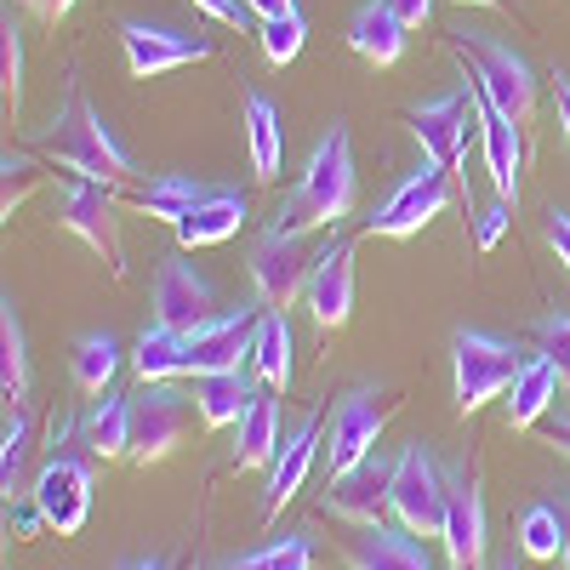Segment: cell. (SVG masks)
<instances>
[{"label": "cell", "mask_w": 570, "mask_h": 570, "mask_svg": "<svg viewBox=\"0 0 570 570\" xmlns=\"http://www.w3.org/2000/svg\"><path fill=\"white\" fill-rule=\"evenodd\" d=\"M559 548H564V519H559V508L531 502L525 513H519V553L548 564V559H559Z\"/></svg>", "instance_id": "cell-35"}, {"label": "cell", "mask_w": 570, "mask_h": 570, "mask_svg": "<svg viewBox=\"0 0 570 570\" xmlns=\"http://www.w3.org/2000/svg\"><path fill=\"white\" fill-rule=\"evenodd\" d=\"M23 7H29L40 23H58V18H69V12H75V0H23Z\"/></svg>", "instance_id": "cell-45"}, {"label": "cell", "mask_w": 570, "mask_h": 570, "mask_svg": "<svg viewBox=\"0 0 570 570\" xmlns=\"http://www.w3.org/2000/svg\"><path fill=\"white\" fill-rule=\"evenodd\" d=\"M131 371H137V383H171V376H188V337L155 320L131 348Z\"/></svg>", "instance_id": "cell-26"}, {"label": "cell", "mask_w": 570, "mask_h": 570, "mask_svg": "<svg viewBox=\"0 0 570 570\" xmlns=\"http://www.w3.org/2000/svg\"><path fill=\"white\" fill-rule=\"evenodd\" d=\"M0 91H7V115H18V104H23V29L12 12L0 18Z\"/></svg>", "instance_id": "cell-37"}, {"label": "cell", "mask_w": 570, "mask_h": 570, "mask_svg": "<svg viewBox=\"0 0 570 570\" xmlns=\"http://www.w3.org/2000/svg\"><path fill=\"white\" fill-rule=\"evenodd\" d=\"M451 371H456V411L473 416L513 389V376L525 371V354L502 337H491V331H456L451 337Z\"/></svg>", "instance_id": "cell-3"}, {"label": "cell", "mask_w": 570, "mask_h": 570, "mask_svg": "<svg viewBox=\"0 0 570 570\" xmlns=\"http://www.w3.org/2000/svg\"><path fill=\"white\" fill-rule=\"evenodd\" d=\"M240 223H246V195H234V188H212V195L195 212H183L171 228H177L183 252H200V246H223L228 234H240Z\"/></svg>", "instance_id": "cell-19"}, {"label": "cell", "mask_w": 570, "mask_h": 570, "mask_svg": "<svg viewBox=\"0 0 570 570\" xmlns=\"http://www.w3.org/2000/svg\"><path fill=\"white\" fill-rule=\"evenodd\" d=\"M553 104H559V131L570 142V75H553Z\"/></svg>", "instance_id": "cell-47"}, {"label": "cell", "mask_w": 570, "mask_h": 570, "mask_svg": "<svg viewBox=\"0 0 570 570\" xmlns=\"http://www.w3.org/2000/svg\"><path fill=\"white\" fill-rule=\"evenodd\" d=\"M246 12H257V23H263V18H292L303 7H297V0H246Z\"/></svg>", "instance_id": "cell-46"}, {"label": "cell", "mask_w": 570, "mask_h": 570, "mask_svg": "<svg viewBox=\"0 0 570 570\" xmlns=\"http://www.w3.org/2000/svg\"><path fill=\"white\" fill-rule=\"evenodd\" d=\"M559 371H553V360H542V354H531L525 360V371L513 376V389H508V428H537L542 416H548V405L559 400Z\"/></svg>", "instance_id": "cell-24"}, {"label": "cell", "mask_w": 570, "mask_h": 570, "mask_svg": "<svg viewBox=\"0 0 570 570\" xmlns=\"http://www.w3.org/2000/svg\"><path fill=\"white\" fill-rule=\"evenodd\" d=\"M0 171H7V177H0V212L12 217V212L35 195L40 171H35V160H29V155H12V149H7V160H0Z\"/></svg>", "instance_id": "cell-39"}, {"label": "cell", "mask_w": 570, "mask_h": 570, "mask_svg": "<svg viewBox=\"0 0 570 570\" xmlns=\"http://www.w3.org/2000/svg\"><path fill=\"white\" fill-rule=\"evenodd\" d=\"M314 451H320V411H314V416H303V428L279 445V456H274V468H268V519H274L285 502H292L297 491H303L308 468H314Z\"/></svg>", "instance_id": "cell-22"}, {"label": "cell", "mask_w": 570, "mask_h": 570, "mask_svg": "<svg viewBox=\"0 0 570 570\" xmlns=\"http://www.w3.org/2000/svg\"><path fill=\"white\" fill-rule=\"evenodd\" d=\"M480 142H485V171L497 183L502 200H519V166H525V142H519V126L508 115H497L480 98Z\"/></svg>", "instance_id": "cell-21"}, {"label": "cell", "mask_w": 570, "mask_h": 570, "mask_svg": "<svg viewBox=\"0 0 570 570\" xmlns=\"http://www.w3.org/2000/svg\"><path fill=\"white\" fill-rule=\"evenodd\" d=\"M120 46H126V69L137 80H155V75H171V69H188V63L212 58V40H195V35H183L171 23H142V18L120 23Z\"/></svg>", "instance_id": "cell-11"}, {"label": "cell", "mask_w": 570, "mask_h": 570, "mask_svg": "<svg viewBox=\"0 0 570 570\" xmlns=\"http://www.w3.org/2000/svg\"><path fill=\"white\" fill-rule=\"evenodd\" d=\"M548 445H553L559 456H570V416H559V422L548 428Z\"/></svg>", "instance_id": "cell-48"}, {"label": "cell", "mask_w": 570, "mask_h": 570, "mask_svg": "<svg viewBox=\"0 0 570 570\" xmlns=\"http://www.w3.org/2000/svg\"><path fill=\"white\" fill-rule=\"evenodd\" d=\"M115 371H120V343L109 337V331H86V337H75V348H69V376H75L80 394H91V400L109 394Z\"/></svg>", "instance_id": "cell-30"}, {"label": "cell", "mask_w": 570, "mask_h": 570, "mask_svg": "<svg viewBox=\"0 0 570 570\" xmlns=\"http://www.w3.org/2000/svg\"><path fill=\"white\" fill-rule=\"evenodd\" d=\"M58 223L69 234L98 252L109 263V274H126V240H120V217H115V200H109V183H69L63 200H58Z\"/></svg>", "instance_id": "cell-10"}, {"label": "cell", "mask_w": 570, "mask_h": 570, "mask_svg": "<svg viewBox=\"0 0 570 570\" xmlns=\"http://www.w3.org/2000/svg\"><path fill=\"white\" fill-rule=\"evenodd\" d=\"M120 570H171V559H137V564H120Z\"/></svg>", "instance_id": "cell-50"}, {"label": "cell", "mask_w": 570, "mask_h": 570, "mask_svg": "<svg viewBox=\"0 0 570 570\" xmlns=\"http://www.w3.org/2000/svg\"><path fill=\"white\" fill-rule=\"evenodd\" d=\"M389 416H394V400H389V394H376V389H354V394L337 405V416H331V445H325L331 473H343V468L365 462V456L376 451V440H383Z\"/></svg>", "instance_id": "cell-15"}, {"label": "cell", "mask_w": 570, "mask_h": 570, "mask_svg": "<svg viewBox=\"0 0 570 570\" xmlns=\"http://www.w3.org/2000/svg\"><path fill=\"white\" fill-rule=\"evenodd\" d=\"M195 7L206 18H217V23H240L246 18V0H195Z\"/></svg>", "instance_id": "cell-44"}, {"label": "cell", "mask_w": 570, "mask_h": 570, "mask_svg": "<svg viewBox=\"0 0 570 570\" xmlns=\"http://www.w3.org/2000/svg\"><path fill=\"white\" fill-rule=\"evenodd\" d=\"M257 320H263V303H257V308L212 314L200 331H188V376L240 371V365L252 360V343H257Z\"/></svg>", "instance_id": "cell-14"}, {"label": "cell", "mask_w": 570, "mask_h": 570, "mask_svg": "<svg viewBox=\"0 0 570 570\" xmlns=\"http://www.w3.org/2000/svg\"><path fill=\"white\" fill-rule=\"evenodd\" d=\"M308 564H314V537L292 531V537H279V542H268L246 559H234L228 570H308Z\"/></svg>", "instance_id": "cell-36"}, {"label": "cell", "mask_w": 570, "mask_h": 570, "mask_svg": "<svg viewBox=\"0 0 570 570\" xmlns=\"http://www.w3.org/2000/svg\"><path fill=\"white\" fill-rule=\"evenodd\" d=\"M303 297H308V314H314V325H320V331L348 325V314H354V246H343V240H337L331 252H320Z\"/></svg>", "instance_id": "cell-18"}, {"label": "cell", "mask_w": 570, "mask_h": 570, "mask_svg": "<svg viewBox=\"0 0 570 570\" xmlns=\"http://www.w3.org/2000/svg\"><path fill=\"white\" fill-rule=\"evenodd\" d=\"M405 35H411V29L400 23V12L389 7V0H365V7L354 12V23H348V46H354L365 63H376V69L400 63Z\"/></svg>", "instance_id": "cell-20"}, {"label": "cell", "mask_w": 570, "mask_h": 570, "mask_svg": "<svg viewBox=\"0 0 570 570\" xmlns=\"http://www.w3.org/2000/svg\"><path fill=\"white\" fill-rule=\"evenodd\" d=\"M445 502H451V480L440 473V462L422 445H405L394 456V491H389V513L411 537H440L445 531Z\"/></svg>", "instance_id": "cell-5"}, {"label": "cell", "mask_w": 570, "mask_h": 570, "mask_svg": "<svg viewBox=\"0 0 570 570\" xmlns=\"http://www.w3.org/2000/svg\"><path fill=\"white\" fill-rule=\"evenodd\" d=\"M497 570H519V564H513V559H502V564H497Z\"/></svg>", "instance_id": "cell-52"}, {"label": "cell", "mask_w": 570, "mask_h": 570, "mask_svg": "<svg viewBox=\"0 0 570 570\" xmlns=\"http://www.w3.org/2000/svg\"><path fill=\"white\" fill-rule=\"evenodd\" d=\"M559 519H564V548H559V559H564V570H570V502H559Z\"/></svg>", "instance_id": "cell-49"}, {"label": "cell", "mask_w": 570, "mask_h": 570, "mask_svg": "<svg viewBox=\"0 0 570 570\" xmlns=\"http://www.w3.org/2000/svg\"><path fill=\"white\" fill-rule=\"evenodd\" d=\"M537 354L553 360L559 383L570 389V314H548V320L537 325Z\"/></svg>", "instance_id": "cell-40"}, {"label": "cell", "mask_w": 570, "mask_h": 570, "mask_svg": "<svg viewBox=\"0 0 570 570\" xmlns=\"http://www.w3.org/2000/svg\"><path fill=\"white\" fill-rule=\"evenodd\" d=\"M508 223H513V200L497 195V206H485L480 223H473V234H480V252H497V240L508 234Z\"/></svg>", "instance_id": "cell-41"}, {"label": "cell", "mask_w": 570, "mask_h": 570, "mask_svg": "<svg viewBox=\"0 0 570 570\" xmlns=\"http://www.w3.org/2000/svg\"><path fill=\"white\" fill-rule=\"evenodd\" d=\"M468 120H480V86L445 91V98H428L411 109V131L422 142V155L451 171H462V160H468V131H473Z\"/></svg>", "instance_id": "cell-9"}, {"label": "cell", "mask_w": 570, "mask_h": 570, "mask_svg": "<svg viewBox=\"0 0 570 570\" xmlns=\"http://www.w3.org/2000/svg\"><path fill=\"white\" fill-rule=\"evenodd\" d=\"M29 497H35V508L46 513V525H52L58 537H75L86 525V513H91V468L69 451L46 456Z\"/></svg>", "instance_id": "cell-12"}, {"label": "cell", "mask_w": 570, "mask_h": 570, "mask_svg": "<svg viewBox=\"0 0 570 570\" xmlns=\"http://www.w3.org/2000/svg\"><path fill=\"white\" fill-rule=\"evenodd\" d=\"M257 400L252 376L246 371H212V376H195V405H200V422L206 428H234L246 416V405Z\"/></svg>", "instance_id": "cell-25"}, {"label": "cell", "mask_w": 570, "mask_h": 570, "mask_svg": "<svg viewBox=\"0 0 570 570\" xmlns=\"http://www.w3.org/2000/svg\"><path fill=\"white\" fill-rule=\"evenodd\" d=\"M548 246L559 252V263H564V274H570V212H553V217H548Z\"/></svg>", "instance_id": "cell-42"}, {"label": "cell", "mask_w": 570, "mask_h": 570, "mask_svg": "<svg viewBox=\"0 0 570 570\" xmlns=\"http://www.w3.org/2000/svg\"><path fill=\"white\" fill-rule=\"evenodd\" d=\"M354 195H360V171H354V142H348V126H331L320 137V149L308 155V171L303 183L285 195L274 228L285 234H303V228H325L354 212Z\"/></svg>", "instance_id": "cell-1"}, {"label": "cell", "mask_w": 570, "mask_h": 570, "mask_svg": "<svg viewBox=\"0 0 570 570\" xmlns=\"http://www.w3.org/2000/svg\"><path fill=\"white\" fill-rule=\"evenodd\" d=\"M303 40H308V18L292 12V18H263V58L274 69H285L297 52H303Z\"/></svg>", "instance_id": "cell-38"}, {"label": "cell", "mask_w": 570, "mask_h": 570, "mask_svg": "<svg viewBox=\"0 0 570 570\" xmlns=\"http://www.w3.org/2000/svg\"><path fill=\"white\" fill-rule=\"evenodd\" d=\"M252 292L263 308H292L303 292H308V274H314V257L303 246V234H285V228H268L263 240L252 246Z\"/></svg>", "instance_id": "cell-8"}, {"label": "cell", "mask_w": 570, "mask_h": 570, "mask_svg": "<svg viewBox=\"0 0 570 570\" xmlns=\"http://www.w3.org/2000/svg\"><path fill=\"white\" fill-rule=\"evenodd\" d=\"M246 142H252L257 183H274L279 166H285V126H279V109L263 98V91H252V98H246Z\"/></svg>", "instance_id": "cell-29"}, {"label": "cell", "mask_w": 570, "mask_h": 570, "mask_svg": "<svg viewBox=\"0 0 570 570\" xmlns=\"http://www.w3.org/2000/svg\"><path fill=\"white\" fill-rule=\"evenodd\" d=\"M389 7L400 12V23H405V29H422L428 18H434V0H389Z\"/></svg>", "instance_id": "cell-43"}, {"label": "cell", "mask_w": 570, "mask_h": 570, "mask_svg": "<svg viewBox=\"0 0 570 570\" xmlns=\"http://www.w3.org/2000/svg\"><path fill=\"white\" fill-rule=\"evenodd\" d=\"M354 570H434V559H428V548L405 525L400 531L365 525L354 542Z\"/></svg>", "instance_id": "cell-23"}, {"label": "cell", "mask_w": 570, "mask_h": 570, "mask_svg": "<svg viewBox=\"0 0 570 570\" xmlns=\"http://www.w3.org/2000/svg\"><path fill=\"white\" fill-rule=\"evenodd\" d=\"M440 542H445L451 570H480L485 564V502H480V473H473V468H462L451 480Z\"/></svg>", "instance_id": "cell-16"}, {"label": "cell", "mask_w": 570, "mask_h": 570, "mask_svg": "<svg viewBox=\"0 0 570 570\" xmlns=\"http://www.w3.org/2000/svg\"><path fill=\"white\" fill-rule=\"evenodd\" d=\"M462 52L473 63L468 80L480 86V98L497 115H508L513 126H531V115H537V75H531V63L519 58L508 40H497V35H468Z\"/></svg>", "instance_id": "cell-4"}, {"label": "cell", "mask_w": 570, "mask_h": 570, "mask_svg": "<svg viewBox=\"0 0 570 570\" xmlns=\"http://www.w3.org/2000/svg\"><path fill=\"white\" fill-rule=\"evenodd\" d=\"M445 200H451V166H440V160H422L394 195L371 212V234H383V240H411V234H422L428 223H434L440 212H445Z\"/></svg>", "instance_id": "cell-7"}, {"label": "cell", "mask_w": 570, "mask_h": 570, "mask_svg": "<svg viewBox=\"0 0 570 570\" xmlns=\"http://www.w3.org/2000/svg\"><path fill=\"white\" fill-rule=\"evenodd\" d=\"M195 394H177L171 383H142L131 400V462H166L188 440V416H195Z\"/></svg>", "instance_id": "cell-6"}, {"label": "cell", "mask_w": 570, "mask_h": 570, "mask_svg": "<svg viewBox=\"0 0 570 570\" xmlns=\"http://www.w3.org/2000/svg\"><path fill=\"white\" fill-rule=\"evenodd\" d=\"M212 195V188L200 183V177H183V171H166V177H155L149 188H131V206L142 212V217H160V223H177L183 212H195L200 200Z\"/></svg>", "instance_id": "cell-32"}, {"label": "cell", "mask_w": 570, "mask_h": 570, "mask_svg": "<svg viewBox=\"0 0 570 570\" xmlns=\"http://www.w3.org/2000/svg\"><path fill=\"white\" fill-rule=\"evenodd\" d=\"M40 155H52L63 171H75V177H86V183H109V188H120V183L137 171L131 155L109 137L104 115L86 104L80 86L69 91V109L52 120V131H40Z\"/></svg>", "instance_id": "cell-2"}, {"label": "cell", "mask_w": 570, "mask_h": 570, "mask_svg": "<svg viewBox=\"0 0 570 570\" xmlns=\"http://www.w3.org/2000/svg\"><path fill=\"white\" fill-rule=\"evenodd\" d=\"M80 434H86V451L104 456V462L131 456V400L126 394H98V405H91L86 422H80Z\"/></svg>", "instance_id": "cell-28"}, {"label": "cell", "mask_w": 570, "mask_h": 570, "mask_svg": "<svg viewBox=\"0 0 570 570\" xmlns=\"http://www.w3.org/2000/svg\"><path fill=\"white\" fill-rule=\"evenodd\" d=\"M279 456V405L268 394H257L246 405V416L234 422V462L240 468H274Z\"/></svg>", "instance_id": "cell-27"}, {"label": "cell", "mask_w": 570, "mask_h": 570, "mask_svg": "<svg viewBox=\"0 0 570 570\" xmlns=\"http://www.w3.org/2000/svg\"><path fill=\"white\" fill-rule=\"evenodd\" d=\"M389 491H394V462L389 456H365L343 473H331V485H325V513H337L348 519V525H383V513H389Z\"/></svg>", "instance_id": "cell-13"}, {"label": "cell", "mask_w": 570, "mask_h": 570, "mask_svg": "<svg viewBox=\"0 0 570 570\" xmlns=\"http://www.w3.org/2000/svg\"><path fill=\"white\" fill-rule=\"evenodd\" d=\"M29 445H35V422H29V411H12L7 416V434H0V491H7V502L23 497Z\"/></svg>", "instance_id": "cell-34"}, {"label": "cell", "mask_w": 570, "mask_h": 570, "mask_svg": "<svg viewBox=\"0 0 570 570\" xmlns=\"http://www.w3.org/2000/svg\"><path fill=\"white\" fill-rule=\"evenodd\" d=\"M212 314H217L212 279L195 274V263H160V274H155V320L188 337V331H200Z\"/></svg>", "instance_id": "cell-17"}, {"label": "cell", "mask_w": 570, "mask_h": 570, "mask_svg": "<svg viewBox=\"0 0 570 570\" xmlns=\"http://www.w3.org/2000/svg\"><path fill=\"white\" fill-rule=\"evenodd\" d=\"M0 394H7V405H23L29 394V343H23V320L12 297L0 303Z\"/></svg>", "instance_id": "cell-33"}, {"label": "cell", "mask_w": 570, "mask_h": 570, "mask_svg": "<svg viewBox=\"0 0 570 570\" xmlns=\"http://www.w3.org/2000/svg\"><path fill=\"white\" fill-rule=\"evenodd\" d=\"M252 371L268 389H292V320H285L279 308H263V320H257Z\"/></svg>", "instance_id": "cell-31"}, {"label": "cell", "mask_w": 570, "mask_h": 570, "mask_svg": "<svg viewBox=\"0 0 570 570\" xmlns=\"http://www.w3.org/2000/svg\"><path fill=\"white\" fill-rule=\"evenodd\" d=\"M462 7H497V0H462Z\"/></svg>", "instance_id": "cell-51"}]
</instances>
